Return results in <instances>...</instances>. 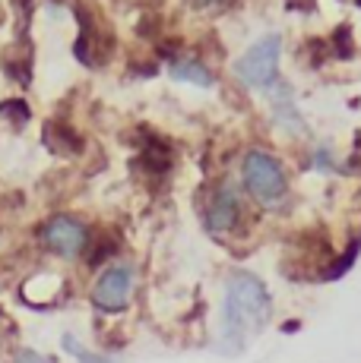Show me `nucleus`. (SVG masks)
<instances>
[{
    "instance_id": "obj_1",
    "label": "nucleus",
    "mask_w": 361,
    "mask_h": 363,
    "mask_svg": "<svg viewBox=\"0 0 361 363\" xmlns=\"http://www.w3.org/2000/svg\"><path fill=\"white\" fill-rule=\"evenodd\" d=\"M269 310L273 297L263 278L247 269H235L225 278V300H222V341L228 351H241L269 323Z\"/></svg>"
},
{
    "instance_id": "obj_2",
    "label": "nucleus",
    "mask_w": 361,
    "mask_h": 363,
    "mask_svg": "<svg viewBox=\"0 0 361 363\" xmlns=\"http://www.w3.org/2000/svg\"><path fill=\"white\" fill-rule=\"evenodd\" d=\"M241 184L247 196L263 208L282 206L289 196V174L286 164L266 149H251L241 158Z\"/></svg>"
},
{
    "instance_id": "obj_3",
    "label": "nucleus",
    "mask_w": 361,
    "mask_h": 363,
    "mask_svg": "<svg viewBox=\"0 0 361 363\" xmlns=\"http://www.w3.org/2000/svg\"><path fill=\"white\" fill-rule=\"evenodd\" d=\"M279 64H282V35H263L238 57L235 76L244 89L254 92H273L279 86Z\"/></svg>"
},
{
    "instance_id": "obj_4",
    "label": "nucleus",
    "mask_w": 361,
    "mask_h": 363,
    "mask_svg": "<svg viewBox=\"0 0 361 363\" xmlns=\"http://www.w3.org/2000/svg\"><path fill=\"white\" fill-rule=\"evenodd\" d=\"M38 243L58 259H80L92 243V231L73 215H54L38 228Z\"/></svg>"
},
{
    "instance_id": "obj_5",
    "label": "nucleus",
    "mask_w": 361,
    "mask_h": 363,
    "mask_svg": "<svg viewBox=\"0 0 361 363\" xmlns=\"http://www.w3.org/2000/svg\"><path fill=\"white\" fill-rule=\"evenodd\" d=\"M136 291V269L130 262H114L95 278L92 303L99 313H124Z\"/></svg>"
},
{
    "instance_id": "obj_6",
    "label": "nucleus",
    "mask_w": 361,
    "mask_h": 363,
    "mask_svg": "<svg viewBox=\"0 0 361 363\" xmlns=\"http://www.w3.org/2000/svg\"><path fill=\"white\" fill-rule=\"evenodd\" d=\"M241 218V193L235 190V184L222 180L212 186L210 202H206V228L212 234H228Z\"/></svg>"
},
{
    "instance_id": "obj_7",
    "label": "nucleus",
    "mask_w": 361,
    "mask_h": 363,
    "mask_svg": "<svg viewBox=\"0 0 361 363\" xmlns=\"http://www.w3.org/2000/svg\"><path fill=\"white\" fill-rule=\"evenodd\" d=\"M168 73H171V79L190 82V86H200V89H210L212 82H216V73H212L200 57H190V54L168 57Z\"/></svg>"
},
{
    "instance_id": "obj_8",
    "label": "nucleus",
    "mask_w": 361,
    "mask_h": 363,
    "mask_svg": "<svg viewBox=\"0 0 361 363\" xmlns=\"http://www.w3.org/2000/svg\"><path fill=\"white\" fill-rule=\"evenodd\" d=\"M41 139H45V145L54 152V155H76V152L82 149L80 133L73 127H67V123H60V121L45 123V136Z\"/></svg>"
},
{
    "instance_id": "obj_9",
    "label": "nucleus",
    "mask_w": 361,
    "mask_h": 363,
    "mask_svg": "<svg viewBox=\"0 0 361 363\" xmlns=\"http://www.w3.org/2000/svg\"><path fill=\"white\" fill-rule=\"evenodd\" d=\"M60 347H64L76 363H114L111 357H105V354H95V351H89V347H82L73 335H64V338H60Z\"/></svg>"
},
{
    "instance_id": "obj_10",
    "label": "nucleus",
    "mask_w": 361,
    "mask_h": 363,
    "mask_svg": "<svg viewBox=\"0 0 361 363\" xmlns=\"http://www.w3.org/2000/svg\"><path fill=\"white\" fill-rule=\"evenodd\" d=\"M0 117L10 121L13 127H26L29 117H32V111H29V104H26L23 99H6V101H0Z\"/></svg>"
},
{
    "instance_id": "obj_11",
    "label": "nucleus",
    "mask_w": 361,
    "mask_h": 363,
    "mask_svg": "<svg viewBox=\"0 0 361 363\" xmlns=\"http://www.w3.org/2000/svg\"><path fill=\"white\" fill-rule=\"evenodd\" d=\"M311 167L320 171V174H336L339 171V162H336V155H333L330 145H317V149L311 152Z\"/></svg>"
},
{
    "instance_id": "obj_12",
    "label": "nucleus",
    "mask_w": 361,
    "mask_h": 363,
    "mask_svg": "<svg viewBox=\"0 0 361 363\" xmlns=\"http://www.w3.org/2000/svg\"><path fill=\"white\" fill-rule=\"evenodd\" d=\"M114 250H117V243L105 237V240H102L99 247H95L92 253H89V265H102V262H108L111 256H114Z\"/></svg>"
},
{
    "instance_id": "obj_13",
    "label": "nucleus",
    "mask_w": 361,
    "mask_h": 363,
    "mask_svg": "<svg viewBox=\"0 0 361 363\" xmlns=\"http://www.w3.org/2000/svg\"><path fill=\"white\" fill-rule=\"evenodd\" d=\"M13 363H58V360L45 357V354H38V351H29V347H23V351L13 357Z\"/></svg>"
}]
</instances>
